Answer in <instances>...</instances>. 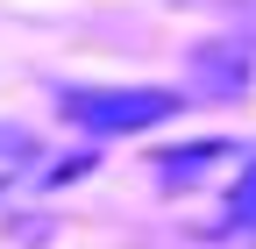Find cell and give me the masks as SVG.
Instances as JSON below:
<instances>
[{
    "label": "cell",
    "mask_w": 256,
    "mask_h": 249,
    "mask_svg": "<svg viewBox=\"0 0 256 249\" xmlns=\"http://www.w3.org/2000/svg\"><path fill=\"white\" fill-rule=\"evenodd\" d=\"M192 92H164V86H72L57 92V114L86 136H136V128H156L171 121Z\"/></svg>",
    "instance_id": "6da1fadb"
},
{
    "label": "cell",
    "mask_w": 256,
    "mask_h": 249,
    "mask_svg": "<svg viewBox=\"0 0 256 249\" xmlns=\"http://www.w3.org/2000/svg\"><path fill=\"white\" fill-rule=\"evenodd\" d=\"M200 86L214 92V100H228V92H242L249 86V43H228V50H200Z\"/></svg>",
    "instance_id": "7a4b0ae2"
},
{
    "label": "cell",
    "mask_w": 256,
    "mask_h": 249,
    "mask_svg": "<svg viewBox=\"0 0 256 249\" xmlns=\"http://www.w3.org/2000/svg\"><path fill=\"white\" fill-rule=\"evenodd\" d=\"M28 171H36V136H28V128H8V121H0V192H14Z\"/></svg>",
    "instance_id": "3957f363"
},
{
    "label": "cell",
    "mask_w": 256,
    "mask_h": 249,
    "mask_svg": "<svg viewBox=\"0 0 256 249\" xmlns=\"http://www.w3.org/2000/svg\"><path fill=\"white\" fill-rule=\"evenodd\" d=\"M220 235H249L256 242V157H242V178L228 192V221H220Z\"/></svg>",
    "instance_id": "277c9868"
}]
</instances>
